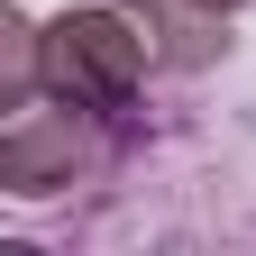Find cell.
<instances>
[{
	"label": "cell",
	"instance_id": "cell-3",
	"mask_svg": "<svg viewBox=\"0 0 256 256\" xmlns=\"http://www.w3.org/2000/svg\"><path fill=\"white\" fill-rule=\"evenodd\" d=\"M119 10L138 18L156 74H210L229 55V10H210V0H119Z\"/></svg>",
	"mask_w": 256,
	"mask_h": 256
},
{
	"label": "cell",
	"instance_id": "cell-4",
	"mask_svg": "<svg viewBox=\"0 0 256 256\" xmlns=\"http://www.w3.org/2000/svg\"><path fill=\"white\" fill-rule=\"evenodd\" d=\"M210 10H247V0H210Z\"/></svg>",
	"mask_w": 256,
	"mask_h": 256
},
{
	"label": "cell",
	"instance_id": "cell-2",
	"mask_svg": "<svg viewBox=\"0 0 256 256\" xmlns=\"http://www.w3.org/2000/svg\"><path fill=\"white\" fill-rule=\"evenodd\" d=\"M110 156H119V119L110 110H74V101H55V92H37L28 110L0 119V183H10L18 202H46V192L92 183Z\"/></svg>",
	"mask_w": 256,
	"mask_h": 256
},
{
	"label": "cell",
	"instance_id": "cell-1",
	"mask_svg": "<svg viewBox=\"0 0 256 256\" xmlns=\"http://www.w3.org/2000/svg\"><path fill=\"white\" fill-rule=\"evenodd\" d=\"M146 74H156L146 37H138V18H128L119 0H74L64 18H46V92H55V101L128 119Z\"/></svg>",
	"mask_w": 256,
	"mask_h": 256
}]
</instances>
